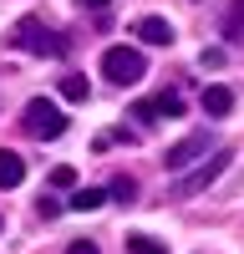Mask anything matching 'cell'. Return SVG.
Returning <instances> with one entry per match:
<instances>
[{"label":"cell","mask_w":244,"mask_h":254,"mask_svg":"<svg viewBox=\"0 0 244 254\" xmlns=\"http://www.w3.org/2000/svg\"><path fill=\"white\" fill-rule=\"evenodd\" d=\"M15 46L20 51H31V56H66V36H56L46 20H36V15H26V20H15Z\"/></svg>","instance_id":"cell-1"},{"label":"cell","mask_w":244,"mask_h":254,"mask_svg":"<svg viewBox=\"0 0 244 254\" xmlns=\"http://www.w3.org/2000/svg\"><path fill=\"white\" fill-rule=\"evenodd\" d=\"M127 254H168V244H158L153 234H127Z\"/></svg>","instance_id":"cell-11"},{"label":"cell","mask_w":244,"mask_h":254,"mask_svg":"<svg viewBox=\"0 0 244 254\" xmlns=\"http://www.w3.org/2000/svg\"><path fill=\"white\" fill-rule=\"evenodd\" d=\"M137 36L148 41V46H173V36H178V31H173L163 15H142V20H137Z\"/></svg>","instance_id":"cell-7"},{"label":"cell","mask_w":244,"mask_h":254,"mask_svg":"<svg viewBox=\"0 0 244 254\" xmlns=\"http://www.w3.org/2000/svg\"><path fill=\"white\" fill-rule=\"evenodd\" d=\"M66 254H97V244H92V239H76V244H71Z\"/></svg>","instance_id":"cell-16"},{"label":"cell","mask_w":244,"mask_h":254,"mask_svg":"<svg viewBox=\"0 0 244 254\" xmlns=\"http://www.w3.org/2000/svg\"><path fill=\"white\" fill-rule=\"evenodd\" d=\"M224 26H229V31L244 26V0H229V20H224Z\"/></svg>","instance_id":"cell-15"},{"label":"cell","mask_w":244,"mask_h":254,"mask_svg":"<svg viewBox=\"0 0 244 254\" xmlns=\"http://www.w3.org/2000/svg\"><path fill=\"white\" fill-rule=\"evenodd\" d=\"M81 10H107V0H76Z\"/></svg>","instance_id":"cell-17"},{"label":"cell","mask_w":244,"mask_h":254,"mask_svg":"<svg viewBox=\"0 0 244 254\" xmlns=\"http://www.w3.org/2000/svg\"><path fill=\"white\" fill-rule=\"evenodd\" d=\"M26 183V163H20V153H0V188H20Z\"/></svg>","instance_id":"cell-8"},{"label":"cell","mask_w":244,"mask_h":254,"mask_svg":"<svg viewBox=\"0 0 244 254\" xmlns=\"http://www.w3.org/2000/svg\"><path fill=\"white\" fill-rule=\"evenodd\" d=\"M20 122H26V132H31V137H41V142H56L61 132H66V112H61L56 102H46V97H31V102H26V117H20Z\"/></svg>","instance_id":"cell-3"},{"label":"cell","mask_w":244,"mask_h":254,"mask_svg":"<svg viewBox=\"0 0 244 254\" xmlns=\"http://www.w3.org/2000/svg\"><path fill=\"white\" fill-rule=\"evenodd\" d=\"M51 183H56V188H76V173L61 163V168H51Z\"/></svg>","instance_id":"cell-14"},{"label":"cell","mask_w":244,"mask_h":254,"mask_svg":"<svg viewBox=\"0 0 244 254\" xmlns=\"http://www.w3.org/2000/svg\"><path fill=\"white\" fill-rule=\"evenodd\" d=\"M61 97H66V102H87V97H92L87 76H61Z\"/></svg>","instance_id":"cell-12"},{"label":"cell","mask_w":244,"mask_h":254,"mask_svg":"<svg viewBox=\"0 0 244 254\" xmlns=\"http://www.w3.org/2000/svg\"><path fill=\"white\" fill-rule=\"evenodd\" d=\"M178 112H183L178 92H163V97H153V102H137V107H132V117H142V122H153V117H178Z\"/></svg>","instance_id":"cell-6"},{"label":"cell","mask_w":244,"mask_h":254,"mask_svg":"<svg viewBox=\"0 0 244 254\" xmlns=\"http://www.w3.org/2000/svg\"><path fill=\"white\" fill-rule=\"evenodd\" d=\"M102 76L117 81V87H132V81L148 76V61H142V51H132V46H107L102 51Z\"/></svg>","instance_id":"cell-2"},{"label":"cell","mask_w":244,"mask_h":254,"mask_svg":"<svg viewBox=\"0 0 244 254\" xmlns=\"http://www.w3.org/2000/svg\"><path fill=\"white\" fill-rule=\"evenodd\" d=\"M203 112H209V117H229L234 112V92L229 87H209V92H203Z\"/></svg>","instance_id":"cell-9"},{"label":"cell","mask_w":244,"mask_h":254,"mask_svg":"<svg viewBox=\"0 0 244 254\" xmlns=\"http://www.w3.org/2000/svg\"><path fill=\"white\" fill-rule=\"evenodd\" d=\"M203 153H209V132H188L183 142H173L168 153H163V168H168V173H183V168H193Z\"/></svg>","instance_id":"cell-5"},{"label":"cell","mask_w":244,"mask_h":254,"mask_svg":"<svg viewBox=\"0 0 244 254\" xmlns=\"http://www.w3.org/2000/svg\"><path fill=\"white\" fill-rule=\"evenodd\" d=\"M224 168H229V153H214L209 163H198V168H193V173H188V178H183V183L173 188L168 198H193V193H203L209 183H219V173H224Z\"/></svg>","instance_id":"cell-4"},{"label":"cell","mask_w":244,"mask_h":254,"mask_svg":"<svg viewBox=\"0 0 244 254\" xmlns=\"http://www.w3.org/2000/svg\"><path fill=\"white\" fill-rule=\"evenodd\" d=\"M107 193H112L117 203H132V193H137V183H132L127 173H117V178H112V188H107Z\"/></svg>","instance_id":"cell-13"},{"label":"cell","mask_w":244,"mask_h":254,"mask_svg":"<svg viewBox=\"0 0 244 254\" xmlns=\"http://www.w3.org/2000/svg\"><path fill=\"white\" fill-rule=\"evenodd\" d=\"M102 203H107L102 188H76V193L66 198V208H76V214H92V208H102Z\"/></svg>","instance_id":"cell-10"}]
</instances>
